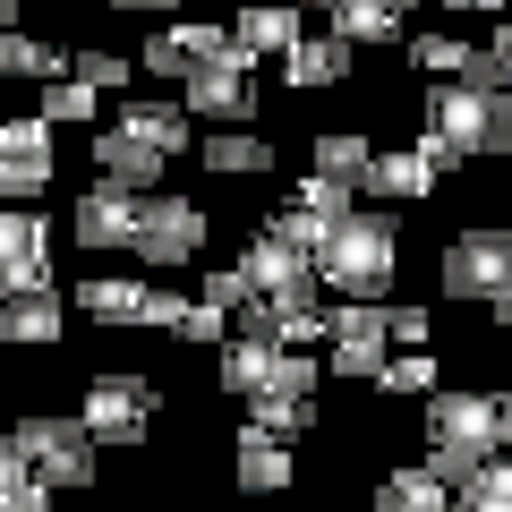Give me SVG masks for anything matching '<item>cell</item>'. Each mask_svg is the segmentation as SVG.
<instances>
[{"label": "cell", "instance_id": "6da1fadb", "mask_svg": "<svg viewBox=\"0 0 512 512\" xmlns=\"http://www.w3.org/2000/svg\"><path fill=\"white\" fill-rule=\"evenodd\" d=\"M427 470L444 487H470L495 453H512V393H478V384H436L419 410Z\"/></svg>", "mask_w": 512, "mask_h": 512}, {"label": "cell", "instance_id": "7a4b0ae2", "mask_svg": "<svg viewBox=\"0 0 512 512\" xmlns=\"http://www.w3.org/2000/svg\"><path fill=\"white\" fill-rule=\"evenodd\" d=\"M419 146L436 154L444 171L512 154V94H504V86H470V77H436V86H427V128H419Z\"/></svg>", "mask_w": 512, "mask_h": 512}, {"label": "cell", "instance_id": "3957f363", "mask_svg": "<svg viewBox=\"0 0 512 512\" xmlns=\"http://www.w3.org/2000/svg\"><path fill=\"white\" fill-rule=\"evenodd\" d=\"M316 274L342 299H384L402 274V214L393 205H350L325 239H316Z\"/></svg>", "mask_w": 512, "mask_h": 512}, {"label": "cell", "instance_id": "277c9868", "mask_svg": "<svg viewBox=\"0 0 512 512\" xmlns=\"http://www.w3.org/2000/svg\"><path fill=\"white\" fill-rule=\"evenodd\" d=\"M9 444H18L26 470L52 478L60 495L94 487V470H103V444H94V427L77 419V410H18V419H9Z\"/></svg>", "mask_w": 512, "mask_h": 512}, {"label": "cell", "instance_id": "5b68a950", "mask_svg": "<svg viewBox=\"0 0 512 512\" xmlns=\"http://www.w3.org/2000/svg\"><path fill=\"white\" fill-rule=\"evenodd\" d=\"M512 291V231H495V222H470V231H453L436 248V299H470V308H487V299Z\"/></svg>", "mask_w": 512, "mask_h": 512}, {"label": "cell", "instance_id": "8992f818", "mask_svg": "<svg viewBox=\"0 0 512 512\" xmlns=\"http://www.w3.org/2000/svg\"><path fill=\"white\" fill-rule=\"evenodd\" d=\"M205 231H214V222H205L197 197L154 188V197H146V222H137V248H128V256H137L146 274H188V265L205 256Z\"/></svg>", "mask_w": 512, "mask_h": 512}, {"label": "cell", "instance_id": "52a82bcc", "mask_svg": "<svg viewBox=\"0 0 512 512\" xmlns=\"http://www.w3.org/2000/svg\"><path fill=\"white\" fill-rule=\"evenodd\" d=\"M239 274H248V291L265 299V308H316V291H325V274H316V248H299V239H282L274 222L239 248Z\"/></svg>", "mask_w": 512, "mask_h": 512}, {"label": "cell", "instance_id": "ba28073f", "mask_svg": "<svg viewBox=\"0 0 512 512\" xmlns=\"http://www.w3.org/2000/svg\"><path fill=\"white\" fill-rule=\"evenodd\" d=\"M154 410H163L154 376H137V367H103V376H86V410H77V419L94 427V444H146L154 436Z\"/></svg>", "mask_w": 512, "mask_h": 512}, {"label": "cell", "instance_id": "9c48e42d", "mask_svg": "<svg viewBox=\"0 0 512 512\" xmlns=\"http://www.w3.org/2000/svg\"><path fill=\"white\" fill-rule=\"evenodd\" d=\"M180 103H188V120L197 128H248L256 120V60L239 52H214L205 69H188L180 77Z\"/></svg>", "mask_w": 512, "mask_h": 512}, {"label": "cell", "instance_id": "30bf717a", "mask_svg": "<svg viewBox=\"0 0 512 512\" xmlns=\"http://www.w3.org/2000/svg\"><path fill=\"white\" fill-rule=\"evenodd\" d=\"M60 128L43 111H18V120H0V205H35L52 197V171H60Z\"/></svg>", "mask_w": 512, "mask_h": 512}, {"label": "cell", "instance_id": "8fae6325", "mask_svg": "<svg viewBox=\"0 0 512 512\" xmlns=\"http://www.w3.org/2000/svg\"><path fill=\"white\" fill-rule=\"evenodd\" d=\"M384 359H393V316H384V299H342L333 308V333H325V367L342 384H376Z\"/></svg>", "mask_w": 512, "mask_h": 512}, {"label": "cell", "instance_id": "7c38bea8", "mask_svg": "<svg viewBox=\"0 0 512 512\" xmlns=\"http://www.w3.org/2000/svg\"><path fill=\"white\" fill-rule=\"evenodd\" d=\"M137 222H146V188H120V180H103V171H94V188L69 205V239L94 248V256L137 248Z\"/></svg>", "mask_w": 512, "mask_h": 512}, {"label": "cell", "instance_id": "4fadbf2b", "mask_svg": "<svg viewBox=\"0 0 512 512\" xmlns=\"http://www.w3.org/2000/svg\"><path fill=\"white\" fill-rule=\"evenodd\" d=\"M214 52H231V26H214V18H163L146 43H137V69H154L163 86H180V77L205 69Z\"/></svg>", "mask_w": 512, "mask_h": 512}, {"label": "cell", "instance_id": "5bb4252c", "mask_svg": "<svg viewBox=\"0 0 512 512\" xmlns=\"http://www.w3.org/2000/svg\"><path fill=\"white\" fill-rule=\"evenodd\" d=\"M444 180H453V171H444L427 146H376V163H367L359 197H376V205H393V214H402V205H427Z\"/></svg>", "mask_w": 512, "mask_h": 512}, {"label": "cell", "instance_id": "9a60e30c", "mask_svg": "<svg viewBox=\"0 0 512 512\" xmlns=\"http://www.w3.org/2000/svg\"><path fill=\"white\" fill-rule=\"evenodd\" d=\"M52 282V222L35 205H0V291H43Z\"/></svg>", "mask_w": 512, "mask_h": 512}, {"label": "cell", "instance_id": "2e32d148", "mask_svg": "<svg viewBox=\"0 0 512 512\" xmlns=\"http://www.w3.org/2000/svg\"><path fill=\"white\" fill-rule=\"evenodd\" d=\"M350 205H359V188H350V180H325V171H308V180H299L265 222H274L282 239H299V248H316V239H325L333 222L350 214Z\"/></svg>", "mask_w": 512, "mask_h": 512}, {"label": "cell", "instance_id": "e0dca14e", "mask_svg": "<svg viewBox=\"0 0 512 512\" xmlns=\"http://www.w3.org/2000/svg\"><path fill=\"white\" fill-rule=\"evenodd\" d=\"M231 487L239 495H282V487H299V461H291V444L282 436H265L256 419H239V436H231Z\"/></svg>", "mask_w": 512, "mask_h": 512}, {"label": "cell", "instance_id": "ac0fdd59", "mask_svg": "<svg viewBox=\"0 0 512 512\" xmlns=\"http://www.w3.org/2000/svg\"><path fill=\"white\" fill-rule=\"evenodd\" d=\"M0 342L9 350H60L69 342V299L43 282V291H0Z\"/></svg>", "mask_w": 512, "mask_h": 512}, {"label": "cell", "instance_id": "d6986e66", "mask_svg": "<svg viewBox=\"0 0 512 512\" xmlns=\"http://www.w3.org/2000/svg\"><path fill=\"white\" fill-rule=\"evenodd\" d=\"M86 146H94V171H103V180L146 188V197L163 188V171H171V154H163V146H146V137H137V128H120V120H111V128H94Z\"/></svg>", "mask_w": 512, "mask_h": 512}, {"label": "cell", "instance_id": "ffe728a7", "mask_svg": "<svg viewBox=\"0 0 512 512\" xmlns=\"http://www.w3.org/2000/svg\"><path fill=\"white\" fill-rule=\"evenodd\" d=\"M274 367H282V342L274 333H248V325H231V342L214 350V384L231 402H256V393L274 384Z\"/></svg>", "mask_w": 512, "mask_h": 512}, {"label": "cell", "instance_id": "44dd1931", "mask_svg": "<svg viewBox=\"0 0 512 512\" xmlns=\"http://www.w3.org/2000/svg\"><path fill=\"white\" fill-rule=\"evenodd\" d=\"M350 69H359V43H342V35H299L282 52V86L291 94H333V86H350Z\"/></svg>", "mask_w": 512, "mask_h": 512}, {"label": "cell", "instance_id": "7402d4cb", "mask_svg": "<svg viewBox=\"0 0 512 512\" xmlns=\"http://www.w3.org/2000/svg\"><path fill=\"white\" fill-rule=\"evenodd\" d=\"M299 35H308V26H299V0H239L231 9V43L248 60H282Z\"/></svg>", "mask_w": 512, "mask_h": 512}, {"label": "cell", "instance_id": "603a6c76", "mask_svg": "<svg viewBox=\"0 0 512 512\" xmlns=\"http://www.w3.org/2000/svg\"><path fill=\"white\" fill-rule=\"evenodd\" d=\"M146 299H154L146 274H77L69 308L94 316V325H146Z\"/></svg>", "mask_w": 512, "mask_h": 512}, {"label": "cell", "instance_id": "cb8c5ba5", "mask_svg": "<svg viewBox=\"0 0 512 512\" xmlns=\"http://www.w3.org/2000/svg\"><path fill=\"white\" fill-rule=\"evenodd\" d=\"M120 128H137V137H146V146H163L171 163L197 146V120H188L180 94H128V103H120Z\"/></svg>", "mask_w": 512, "mask_h": 512}, {"label": "cell", "instance_id": "d4e9b609", "mask_svg": "<svg viewBox=\"0 0 512 512\" xmlns=\"http://www.w3.org/2000/svg\"><path fill=\"white\" fill-rule=\"evenodd\" d=\"M197 154H205V171H214V180H265V171H274V137H265L256 120L197 137Z\"/></svg>", "mask_w": 512, "mask_h": 512}, {"label": "cell", "instance_id": "484cf974", "mask_svg": "<svg viewBox=\"0 0 512 512\" xmlns=\"http://www.w3.org/2000/svg\"><path fill=\"white\" fill-rule=\"evenodd\" d=\"M376 512H453V487L427 461H402V470L376 478Z\"/></svg>", "mask_w": 512, "mask_h": 512}, {"label": "cell", "instance_id": "4316f807", "mask_svg": "<svg viewBox=\"0 0 512 512\" xmlns=\"http://www.w3.org/2000/svg\"><path fill=\"white\" fill-rule=\"evenodd\" d=\"M367 163H376V137H359V128H316L308 137V171H325V180H367Z\"/></svg>", "mask_w": 512, "mask_h": 512}, {"label": "cell", "instance_id": "83f0119b", "mask_svg": "<svg viewBox=\"0 0 512 512\" xmlns=\"http://www.w3.org/2000/svg\"><path fill=\"white\" fill-rule=\"evenodd\" d=\"M325 18H333V35L359 43V52H367V43H376V52H384V43H402V9H393V0H333Z\"/></svg>", "mask_w": 512, "mask_h": 512}, {"label": "cell", "instance_id": "f1b7e54d", "mask_svg": "<svg viewBox=\"0 0 512 512\" xmlns=\"http://www.w3.org/2000/svg\"><path fill=\"white\" fill-rule=\"evenodd\" d=\"M0 60H9V77H26V86H52V77H69V43H52V35H0Z\"/></svg>", "mask_w": 512, "mask_h": 512}, {"label": "cell", "instance_id": "f546056e", "mask_svg": "<svg viewBox=\"0 0 512 512\" xmlns=\"http://www.w3.org/2000/svg\"><path fill=\"white\" fill-rule=\"evenodd\" d=\"M35 111L52 128H103V94H94L86 77H52V86H35Z\"/></svg>", "mask_w": 512, "mask_h": 512}, {"label": "cell", "instance_id": "4dcf8cb0", "mask_svg": "<svg viewBox=\"0 0 512 512\" xmlns=\"http://www.w3.org/2000/svg\"><path fill=\"white\" fill-rule=\"evenodd\" d=\"M248 419L265 427V436H282V444H299L316 427V393H256L248 402Z\"/></svg>", "mask_w": 512, "mask_h": 512}, {"label": "cell", "instance_id": "1f68e13d", "mask_svg": "<svg viewBox=\"0 0 512 512\" xmlns=\"http://www.w3.org/2000/svg\"><path fill=\"white\" fill-rule=\"evenodd\" d=\"M478 52H487V43H461V35H410V69H427V77H470Z\"/></svg>", "mask_w": 512, "mask_h": 512}, {"label": "cell", "instance_id": "d6a6232c", "mask_svg": "<svg viewBox=\"0 0 512 512\" xmlns=\"http://www.w3.org/2000/svg\"><path fill=\"white\" fill-rule=\"evenodd\" d=\"M376 393H393V402H427L436 393V350H393L376 376Z\"/></svg>", "mask_w": 512, "mask_h": 512}, {"label": "cell", "instance_id": "836d02e7", "mask_svg": "<svg viewBox=\"0 0 512 512\" xmlns=\"http://www.w3.org/2000/svg\"><path fill=\"white\" fill-rule=\"evenodd\" d=\"M453 512H512V453H495L470 487H453Z\"/></svg>", "mask_w": 512, "mask_h": 512}, {"label": "cell", "instance_id": "e575fe53", "mask_svg": "<svg viewBox=\"0 0 512 512\" xmlns=\"http://www.w3.org/2000/svg\"><path fill=\"white\" fill-rule=\"evenodd\" d=\"M69 77H86L94 94H128V77H137V60H128V52H111V43H86V52L69 60Z\"/></svg>", "mask_w": 512, "mask_h": 512}, {"label": "cell", "instance_id": "d590c367", "mask_svg": "<svg viewBox=\"0 0 512 512\" xmlns=\"http://www.w3.org/2000/svg\"><path fill=\"white\" fill-rule=\"evenodd\" d=\"M197 299H214V308L222 316H239V308H248V274H239V256H231V265H205V274H197Z\"/></svg>", "mask_w": 512, "mask_h": 512}, {"label": "cell", "instance_id": "8d00e7d4", "mask_svg": "<svg viewBox=\"0 0 512 512\" xmlns=\"http://www.w3.org/2000/svg\"><path fill=\"white\" fill-rule=\"evenodd\" d=\"M171 342H197V350H222L231 342V316L214 308V299H188V316H180V333Z\"/></svg>", "mask_w": 512, "mask_h": 512}, {"label": "cell", "instance_id": "74e56055", "mask_svg": "<svg viewBox=\"0 0 512 512\" xmlns=\"http://www.w3.org/2000/svg\"><path fill=\"white\" fill-rule=\"evenodd\" d=\"M52 495H60L52 478H35V470H26L18 487H0V512H52Z\"/></svg>", "mask_w": 512, "mask_h": 512}, {"label": "cell", "instance_id": "f35d334b", "mask_svg": "<svg viewBox=\"0 0 512 512\" xmlns=\"http://www.w3.org/2000/svg\"><path fill=\"white\" fill-rule=\"evenodd\" d=\"M384 316H393V342H402V350H427V333H436L427 308H384Z\"/></svg>", "mask_w": 512, "mask_h": 512}, {"label": "cell", "instance_id": "ab89813d", "mask_svg": "<svg viewBox=\"0 0 512 512\" xmlns=\"http://www.w3.org/2000/svg\"><path fill=\"white\" fill-rule=\"evenodd\" d=\"M180 316H188V291H154L146 299V333H180Z\"/></svg>", "mask_w": 512, "mask_h": 512}, {"label": "cell", "instance_id": "60d3db41", "mask_svg": "<svg viewBox=\"0 0 512 512\" xmlns=\"http://www.w3.org/2000/svg\"><path fill=\"white\" fill-rule=\"evenodd\" d=\"M453 18H512V0H444Z\"/></svg>", "mask_w": 512, "mask_h": 512}, {"label": "cell", "instance_id": "b9f144b4", "mask_svg": "<svg viewBox=\"0 0 512 512\" xmlns=\"http://www.w3.org/2000/svg\"><path fill=\"white\" fill-rule=\"evenodd\" d=\"M18 478H26V453H18L9 436H0V487H18Z\"/></svg>", "mask_w": 512, "mask_h": 512}, {"label": "cell", "instance_id": "7bdbcfd3", "mask_svg": "<svg viewBox=\"0 0 512 512\" xmlns=\"http://www.w3.org/2000/svg\"><path fill=\"white\" fill-rule=\"evenodd\" d=\"M111 9H128V18H163V9H180V0H111Z\"/></svg>", "mask_w": 512, "mask_h": 512}, {"label": "cell", "instance_id": "ee69618b", "mask_svg": "<svg viewBox=\"0 0 512 512\" xmlns=\"http://www.w3.org/2000/svg\"><path fill=\"white\" fill-rule=\"evenodd\" d=\"M487 325H495V333H512V291H504V299H487Z\"/></svg>", "mask_w": 512, "mask_h": 512}, {"label": "cell", "instance_id": "f6af8a7d", "mask_svg": "<svg viewBox=\"0 0 512 512\" xmlns=\"http://www.w3.org/2000/svg\"><path fill=\"white\" fill-rule=\"evenodd\" d=\"M487 52H495V60H504V69H512V18H504V26H495V43H487Z\"/></svg>", "mask_w": 512, "mask_h": 512}, {"label": "cell", "instance_id": "bcb514c9", "mask_svg": "<svg viewBox=\"0 0 512 512\" xmlns=\"http://www.w3.org/2000/svg\"><path fill=\"white\" fill-rule=\"evenodd\" d=\"M0 35H18V0H0Z\"/></svg>", "mask_w": 512, "mask_h": 512}, {"label": "cell", "instance_id": "7dc6e473", "mask_svg": "<svg viewBox=\"0 0 512 512\" xmlns=\"http://www.w3.org/2000/svg\"><path fill=\"white\" fill-rule=\"evenodd\" d=\"M393 9H402V18H410V9H419V0H393Z\"/></svg>", "mask_w": 512, "mask_h": 512}, {"label": "cell", "instance_id": "c3c4849f", "mask_svg": "<svg viewBox=\"0 0 512 512\" xmlns=\"http://www.w3.org/2000/svg\"><path fill=\"white\" fill-rule=\"evenodd\" d=\"M299 9H333V0H299Z\"/></svg>", "mask_w": 512, "mask_h": 512}, {"label": "cell", "instance_id": "681fc988", "mask_svg": "<svg viewBox=\"0 0 512 512\" xmlns=\"http://www.w3.org/2000/svg\"><path fill=\"white\" fill-rule=\"evenodd\" d=\"M0 376H9V342H0Z\"/></svg>", "mask_w": 512, "mask_h": 512}, {"label": "cell", "instance_id": "f907efd6", "mask_svg": "<svg viewBox=\"0 0 512 512\" xmlns=\"http://www.w3.org/2000/svg\"><path fill=\"white\" fill-rule=\"evenodd\" d=\"M504 393H512V359H504Z\"/></svg>", "mask_w": 512, "mask_h": 512}, {"label": "cell", "instance_id": "816d5d0a", "mask_svg": "<svg viewBox=\"0 0 512 512\" xmlns=\"http://www.w3.org/2000/svg\"><path fill=\"white\" fill-rule=\"evenodd\" d=\"M0 77H9V60H0Z\"/></svg>", "mask_w": 512, "mask_h": 512}]
</instances>
